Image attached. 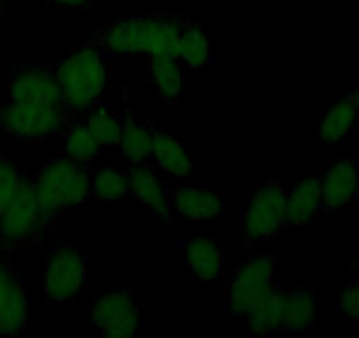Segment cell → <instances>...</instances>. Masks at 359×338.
<instances>
[{
  "instance_id": "83f0119b",
  "label": "cell",
  "mask_w": 359,
  "mask_h": 338,
  "mask_svg": "<svg viewBox=\"0 0 359 338\" xmlns=\"http://www.w3.org/2000/svg\"><path fill=\"white\" fill-rule=\"evenodd\" d=\"M338 310L351 320H359V280L351 282L340 289Z\"/></svg>"
},
{
  "instance_id": "4316f807",
  "label": "cell",
  "mask_w": 359,
  "mask_h": 338,
  "mask_svg": "<svg viewBox=\"0 0 359 338\" xmlns=\"http://www.w3.org/2000/svg\"><path fill=\"white\" fill-rule=\"evenodd\" d=\"M23 178H25V173L20 161L0 154V213L13 201Z\"/></svg>"
},
{
  "instance_id": "1f68e13d",
  "label": "cell",
  "mask_w": 359,
  "mask_h": 338,
  "mask_svg": "<svg viewBox=\"0 0 359 338\" xmlns=\"http://www.w3.org/2000/svg\"><path fill=\"white\" fill-rule=\"evenodd\" d=\"M355 201L359 203V184H358V192H355Z\"/></svg>"
},
{
  "instance_id": "8fae6325",
  "label": "cell",
  "mask_w": 359,
  "mask_h": 338,
  "mask_svg": "<svg viewBox=\"0 0 359 338\" xmlns=\"http://www.w3.org/2000/svg\"><path fill=\"white\" fill-rule=\"evenodd\" d=\"M30 324V298L18 270L0 256V337L20 334Z\"/></svg>"
},
{
  "instance_id": "7a4b0ae2",
  "label": "cell",
  "mask_w": 359,
  "mask_h": 338,
  "mask_svg": "<svg viewBox=\"0 0 359 338\" xmlns=\"http://www.w3.org/2000/svg\"><path fill=\"white\" fill-rule=\"evenodd\" d=\"M62 92L64 109L86 111L94 108L108 87V62L95 44H85L51 65Z\"/></svg>"
},
{
  "instance_id": "ba28073f",
  "label": "cell",
  "mask_w": 359,
  "mask_h": 338,
  "mask_svg": "<svg viewBox=\"0 0 359 338\" xmlns=\"http://www.w3.org/2000/svg\"><path fill=\"white\" fill-rule=\"evenodd\" d=\"M86 275L88 261L81 248L72 245L57 248L44 271V296L51 303L71 302L85 289Z\"/></svg>"
},
{
  "instance_id": "ac0fdd59",
  "label": "cell",
  "mask_w": 359,
  "mask_h": 338,
  "mask_svg": "<svg viewBox=\"0 0 359 338\" xmlns=\"http://www.w3.org/2000/svg\"><path fill=\"white\" fill-rule=\"evenodd\" d=\"M316 323V305L312 291L305 288L284 289L282 299L280 331L287 333H303Z\"/></svg>"
},
{
  "instance_id": "2e32d148",
  "label": "cell",
  "mask_w": 359,
  "mask_h": 338,
  "mask_svg": "<svg viewBox=\"0 0 359 338\" xmlns=\"http://www.w3.org/2000/svg\"><path fill=\"white\" fill-rule=\"evenodd\" d=\"M323 206V189L316 175H306L291 191L285 203V226H302L310 222Z\"/></svg>"
},
{
  "instance_id": "ffe728a7",
  "label": "cell",
  "mask_w": 359,
  "mask_h": 338,
  "mask_svg": "<svg viewBox=\"0 0 359 338\" xmlns=\"http://www.w3.org/2000/svg\"><path fill=\"white\" fill-rule=\"evenodd\" d=\"M151 158L164 173L175 178H185L192 171V158L187 148L169 134L154 130Z\"/></svg>"
},
{
  "instance_id": "e0dca14e",
  "label": "cell",
  "mask_w": 359,
  "mask_h": 338,
  "mask_svg": "<svg viewBox=\"0 0 359 338\" xmlns=\"http://www.w3.org/2000/svg\"><path fill=\"white\" fill-rule=\"evenodd\" d=\"M176 58L184 67L199 71L205 69L212 60V37L203 23L194 20H185L180 32Z\"/></svg>"
},
{
  "instance_id": "603a6c76",
  "label": "cell",
  "mask_w": 359,
  "mask_h": 338,
  "mask_svg": "<svg viewBox=\"0 0 359 338\" xmlns=\"http://www.w3.org/2000/svg\"><path fill=\"white\" fill-rule=\"evenodd\" d=\"M282 299H284V288L275 284L268 296L245 317L252 333L257 337H271L280 333Z\"/></svg>"
},
{
  "instance_id": "52a82bcc",
  "label": "cell",
  "mask_w": 359,
  "mask_h": 338,
  "mask_svg": "<svg viewBox=\"0 0 359 338\" xmlns=\"http://www.w3.org/2000/svg\"><path fill=\"white\" fill-rule=\"evenodd\" d=\"M65 115L60 106H44L9 99L0 104V133L16 140L36 141L55 136L64 129Z\"/></svg>"
},
{
  "instance_id": "f1b7e54d",
  "label": "cell",
  "mask_w": 359,
  "mask_h": 338,
  "mask_svg": "<svg viewBox=\"0 0 359 338\" xmlns=\"http://www.w3.org/2000/svg\"><path fill=\"white\" fill-rule=\"evenodd\" d=\"M44 2L65 9H79V11H88V9L97 8L94 4V0H44Z\"/></svg>"
},
{
  "instance_id": "9a60e30c",
  "label": "cell",
  "mask_w": 359,
  "mask_h": 338,
  "mask_svg": "<svg viewBox=\"0 0 359 338\" xmlns=\"http://www.w3.org/2000/svg\"><path fill=\"white\" fill-rule=\"evenodd\" d=\"M184 261L191 275L198 280H219L224 273V248L215 238H189L184 245Z\"/></svg>"
},
{
  "instance_id": "d6986e66",
  "label": "cell",
  "mask_w": 359,
  "mask_h": 338,
  "mask_svg": "<svg viewBox=\"0 0 359 338\" xmlns=\"http://www.w3.org/2000/svg\"><path fill=\"white\" fill-rule=\"evenodd\" d=\"M150 58L148 71L158 99L164 102H176L184 90V72L180 60L171 55H155Z\"/></svg>"
},
{
  "instance_id": "44dd1931",
  "label": "cell",
  "mask_w": 359,
  "mask_h": 338,
  "mask_svg": "<svg viewBox=\"0 0 359 338\" xmlns=\"http://www.w3.org/2000/svg\"><path fill=\"white\" fill-rule=\"evenodd\" d=\"M359 109L351 97H344L327 106L319 123V140L324 144H338L348 136L358 122Z\"/></svg>"
},
{
  "instance_id": "7402d4cb",
  "label": "cell",
  "mask_w": 359,
  "mask_h": 338,
  "mask_svg": "<svg viewBox=\"0 0 359 338\" xmlns=\"http://www.w3.org/2000/svg\"><path fill=\"white\" fill-rule=\"evenodd\" d=\"M118 147L129 164H143L151 158L154 130L134 120L133 113H127L122 120V134Z\"/></svg>"
},
{
  "instance_id": "4fadbf2b",
  "label": "cell",
  "mask_w": 359,
  "mask_h": 338,
  "mask_svg": "<svg viewBox=\"0 0 359 338\" xmlns=\"http://www.w3.org/2000/svg\"><path fill=\"white\" fill-rule=\"evenodd\" d=\"M359 164L354 158H340L327 168L320 180L323 206L326 212H341L355 199Z\"/></svg>"
},
{
  "instance_id": "5bb4252c",
  "label": "cell",
  "mask_w": 359,
  "mask_h": 338,
  "mask_svg": "<svg viewBox=\"0 0 359 338\" xmlns=\"http://www.w3.org/2000/svg\"><path fill=\"white\" fill-rule=\"evenodd\" d=\"M127 178H129L130 196L140 199L144 205L148 213L157 217L162 222H171L172 208L169 191L162 184L161 178L151 171V168L143 164H130L127 169Z\"/></svg>"
},
{
  "instance_id": "6da1fadb",
  "label": "cell",
  "mask_w": 359,
  "mask_h": 338,
  "mask_svg": "<svg viewBox=\"0 0 359 338\" xmlns=\"http://www.w3.org/2000/svg\"><path fill=\"white\" fill-rule=\"evenodd\" d=\"M185 20L178 15H141L104 23L94 34L95 46L109 55L176 57Z\"/></svg>"
},
{
  "instance_id": "8992f818",
  "label": "cell",
  "mask_w": 359,
  "mask_h": 338,
  "mask_svg": "<svg viewBox=\"0 0 359 338\" xmlns=\"http://www.w3.org/2000/svg\"><path fill=\"white\" fill-rule=\"evenodd\" d=\"M43 231L36 180L23 178L13 201L0 213V252L20 250Z\"/></svg>"
},
{
  "instance_id": "30bf717a",
  "label": "cell",
  "mask_w": 359,
  "mask_h": 338,
  "mask_svg": "<svg viewBox=\"0 0 359 338\" xmlns=\"http://www.w3.org/2000/svg\"><path fill=\"white\" fill-rule=\"evenodd\" d=\"M9 99L64 108L62 92L51 65H15L4 76Z\"/></svg>"
},
{
  "instance_id": "277c9868",
  "label": "cell",
  "mask_w": 359,
  "mask_h": 338,
  "mask_svg": "<svg viewBox=\"0 0 359 338\" xmlns=\"http://www.w3.org/2000/svg\"><path fill=\"white\" fill-rule=\"evenodd\" d=\"M278 257L273 254L245 259L229 284L226 313L229 319H245L273 289Z\"/></svg>"
},
{
  "instance_id": "d4e9b609",
  "label": "cell",
  "mask_w": 359,
  "mask_h": 338,
  "mask_svg": "<svg viewBox=\"0 0 359 338\" xmlns=\"http://www.w3.org/2000/svg\"><path fill=\"white\" fill-rule=\"evenodd\" d=\"M99 143L92 133L88 130L86 123H72L69 129H65L64 150L71 161L78 164H88L94 158H97Z\"/></svg>"
},
{
  "instance_id": "484cf974",
  "label": "cell",
  "mask_w": 359,
  "mask_h": 338,
  "mask_svg": "<svg viewBox=\"0 0 359 338\" xmlns=\"http://www.w3.org/2000/svg\"><path fill=\"white\" fill-rule=\"evenodd\" d=\"M85 123L99 147H116L120 143L122 122L106 106H94Z\"/></svg>"
},
{
  "instance_id": "4dcf8cb0",
  "label": "cell",
  "mask_w": 359,
  "mask_h": 338,
  "mask_svg": "<svg viewBox=\"0 0 359 338\" xmlns=\"http://www.w3.org/2000/svg\"><path fill=\"white\" fill-rule=\"evenodd\" d=\"M4 11H6V0H0V20H2V16H4Z\"/></svg>"
},
{
  "instance_id": "3957f363",
  "label": "cell",
  "mask_w": 359,
  "mask_h": 338,
  "mask_svg": "<svg viewBox=\"0 0 359 338\" xmlns=\"http://www.w3.org/2000/svg\"><path fill=\"white\" fill-rule=\"evenodd\" d=\"M34 180L41 205L43 231L51 227L62 213L85 203L92 194V177L83 164L69 157L48 161Z\"/></svg>"
},
{
  "instance_id": "7c38bea8",
  "label": "cell",
  "mask_w": 359,
  "mask_h": 338,
  "mask_svg": "<svg viewBox=\"0 0 359 338\" xmlns=\"http://www.w3.org/2000/svg\"><path fill=\"white\" fill-rule=\"evenodd\" d=\"M172 213L187 222H206L224 213V198L201 185H184L169 191Z\"/></svg>"
},
{
  "instance_id": "f546056e",
  "label": "cell",
  "mask_w": 359,
  "mask_h": 338,
  "mask_svg": "<svg viewBox=\"0 0 359 338\" xmlns=\"http://www.w3.org/2000/svg\"><path fill=\"white\" fill-rule=\"evenodd\" d=\"M351 99H352V101H354L355 108L359 109V88H355V90L352 92V94H351Z\"/></svg>"
},
{
  "instance_id": "9c48e42d",
  "label": "cell",
  "mask_w": 359,
  "mask_h": 338,
  "mask_svg": "<svg viewBox=\"0 0 359 338\" xmlns=\"http://www.w3.org/2000/svg\"><path fill=\"white\" fill-rule=\"evenodd\" d=\"M92 320L109 338H127L140 331L143 309L127 289H115L92 302Z\"/></svg>"
},
{
  "instance_id": "5b68a950",
  "label": "cell",
  "mask_w": 359,
  "mask_h": 338,
  "mask_svg": "<svg viewBox=\"0 0 359 338\" xmlns=\"http://www.w3.org/2000/svg\"><path fill=\"white\" fill-rule=\"evenodd\" d=\"M287 185L282 178H271L255 191L241 219L243 243L266 241L285 226Z\"/></svg>"
},
{
  "instance_id": "cb8c5ba5",
  "label": "cell",
  "mask_w": 359,
  "mask_h": 338,
  "mask_svg": "<svg viewBox=\"0 0 359 338\" xmlns=\"http://www.w3.org/2000/svg\"><path fill=\"white\" fill-rule=\"evenodd\" d=\"M92 194L99 201H120L130 194L127 173L113 165L97 169L92 177Z\"/></svg>"
}]
</instances>
